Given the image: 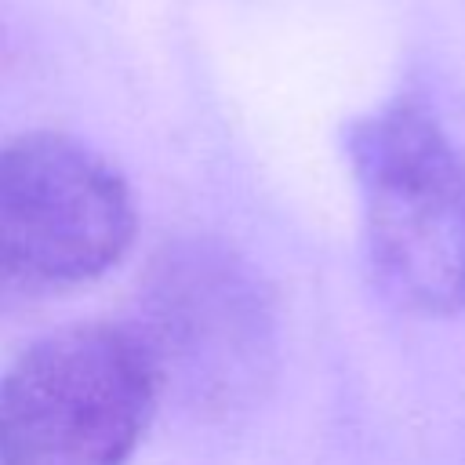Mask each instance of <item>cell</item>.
I'll return each mask as SVG.
<instances>
[{
  "label": "cell",
  "mask_w": 465,
  "mask_h": 465,
  "mask_svg": "<svg viewBox=\"0 0 465 465\" xmlns=\"http://www.w3.org/2000/svg\"><path fill=\"white\" fill-rule=\"evenodd\" d=\"M131 334L160 396L196 418L247 414L276 374V309L247 258L218 240H174L153 254Z\"/></svg>",
  "instance_id": "obj_1"
},
{
  "label": "cell",
  "mask_w": 465,
  "mask_h": 465,
  "mask_svg": "<svg viewBox=\"0 0 465 465\" xmlns=\"http://www.w3.org/2000/svg\"><path fill=\"white\" fill-rule=\"evenodd\" d=\"M367 258L407 309H465V156L418 102H389L345 134Z\"/></svg>",
  "instance_id": "obj_2"
},
{
  "label": "cell",
  "mask_w": 465,
  "mask_h": 465,
  "mask_svg": "<svg viewBox=\"0 0 465 465\" xmlns=\"http://www.w3.org/2000/svg\"><path fill=\"white\" fill-rule=\"evenodd\" d=\"M156 400V374L131 327L51 331L0 374V465H124Z\"/></svg>",
  "instance_id": "obj_3"
},
{
  "label": "cell",
  "mask_w": 465,
  "mask_h": 465,
  "mask_svg": "<svg viewBox=\"0 0 465 465\" xmlns=\"http://www.w3.org/2000/svg\"><path fill=\"white\" fill-rule=\"evenodd\" d=\"M134 225L127 182L84 142L36 131L0 145V294H51L102 276Z\"/></svg>",
  "instance_id": "obj_4"
}]
</instances>
